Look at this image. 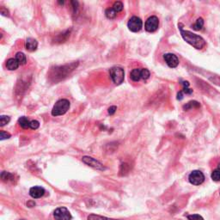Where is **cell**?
<instances>
[{
	"instance_id": "19",
	"label": "cell",
	"mask_w": 220,
	"mask_h": 220,
	"mask_svg": "<svg viewBox=\"0 0 220 220\" xmlns=\"http://www.w3.org/2000/svg\"><path fill=\"white\" fill-rule=\"evenodd\" d=\"M88 220H116V219L108 218H106V217L95 215V214H90V215L88 217Z\"/></svg>"
},
{
	"instance_id": "17",
	"label": "cell",
	"mask_w": 220,
	"mask_h": 220,
	"mask_svg": "<svg viewBox=\"0 0 220 220\" xmlns=\"http://www.w3.org/2000/svg\"><path fill=\"white\" fill-rule=\"evenodd\" d=\"M116 13H117V12H116L113 8H108V9H107V10H105L106 16H107L108 18H109V19H114V18H115Z\"/></svg>"
},
{
	"instance_id": "20",
	"label": "cell",
	"mask_w": 220,
	"mask_h": 220,
	"mask_svg": "<svg viewBox=\"0 0 220 220\" xmlns=\"http://www.w3.org/2000/svg\"><path fill=\"white\" fill-rule=\"evenodd\" d=\"M203 26H204V21L202 18H199L193 26V29L194 30H200L203 28Z\"/></svg>"
},
{
	"instance_id": "1",
	"label": "cell",
	"mask_w": 220,
	"mask_h": 220,
	"mask_svg": "<svg viewBox=\"0 0 220 220\" xmlns=\"http://www.w3.org/2000/svg\"><path fill=\"white\" fill-rule=\"evenodd\" d=\"M180 27V35L182 36V38L191 46H193L194 48L196 49H202L204 46H205V40L198 35H195L194 33H192L190 31H187V30H184L180 25L179 24Z\"/></svg>"
},
{
	"instance_id": "15",
	"label": "cell",
	"mask_w": 220,
	"mask_h": 220,
	"mask_svg": "<svg viewBox=\"0 0 220 220\" xmlns=\"http://www.w3.org/2000/svg\"><path fill=\"white\" fill-rule=\"evenodd\" d=\"M14 177L15 176H14L13 174H10L9 172H6V171H3L2 174H1V178L5 182H9V181L14 180Z\"/></svg>"
},
{
	"instance_id": "16",
	"label": "cell",
	"mask_w": 220,
	"mask_h": 220,
	"mask_svg": "<svg viewBox=\"0 0 220 220\" xmlns=\"http://www.w3.org/2000/svg\"><path fill=\"white\" fill-rule=\"evenodd\" d=\"M15 59L17 60V61L19 62L20 65H25L26 63H27V58H26V55L23 53H21V52L16 53Z\"/></svg>"
},
{
	"instance_id": "5",
	"label": "cell",
	"mask_w": 220,
	"mask_h": 220,
	"mask_svg": "<svg viewBox=\"0 0 220 220\" xmlns=\"http://www.w3.org/2000/svg\"><path fill=\"white\" fill-rule=\"evenodd\" d=\"M53 217L55 220H70L71 219V214L68 209L65 207H59L54 211Z\"/></svg>"
},
{
	"instance_id": "31",
	"label": "cell",
	"mask_w": 220,
	"mask_h": 220,
	"mask_svg": "<svg viewBox=\"0 0 220 220\" xmlns=\"http://www.w3.org/2000/svg\"><path fill=\"white\" fill-rule=\"evenodd\" d=\"M22 220H23V219H22Z\"/></svg>"
},
{
	"instance_id": "8",
	"label": "cell",
	"mask_w": 220,
	"mask_h": 220,
	"mask_svg": "<svg viewBox=\"0 0 220 220\" xmlns=\"http://www.w3.org/2000/svg\"><path fill=\"white\" fill-rule=\"evenodd\" d=\"M82 161H83V163H84L85 164H87L88 166H90V167H92V168H94V169H96V170H105V167L101 164L99 161H97L96 159H95V158H93V157L85 156H84V157L82 158Z\"/></svg>"
},
{
	"instance_id": "6",
	"label": "cell",
	"mask_w": 220,
	"mask_h": 220,
	"mask_svg": "<svg viewBox=\"0 0 220 220\" xmlns=\"http://www.w3.org/2000/svg\"><path fill=\"white\" fill-rule=\"evenodd\" d=\"M158 26H159L158 18L156 15H152V16H150L145 22V28L147 32L152 33V32H155L156 30L158 29Z\"/></svg>"
},
{
	"instance_id": "4",
	"label": "cell",
	"mask_w": 220,
	"mask_h": 220,
	"mask_svg": "<svg viewBox=\"0 0 220 220\" xmlns=\"http://www.w3.org/2000/svg\"><path fill=\"white\" fill-rule=\"evenodd\" d=\"M188 180L191 184L194 186H199L202 184L205 180V175L200 170H194L190 173L188 176Z\"/></svg>"
},
{
	"instance_id": "27",
	"label": "cell",
	"mask_w": 220,
	"mask_h": 220,
	"mask_svg": "<svg viewBox=\"0 0 220 220\" xmlns=\"http://www.w3.org/2000/svg\"><path fill=\"white\" fill-rule=\"evenodd\" d=\"M10 133L6 132L5 131H1V132H0V139L1 140L6 139H10Z\"/></svg>"
},
{
	"instance_id": "7",
	"label": "cell",
	"mask_w": 220,
	"mask_h": 220,
	"mask_svg": "<svg viewBox=\"0 0 220 220\" xmlns=\"http://www.w3.org/2000/svg\"><path fill=\"white\" fill-rule=\"evenodd\" d=\"M127 27L132 32H139L142 27H143V22L138 16H132L131 17L128 22H127Z\"/></svg>"
},
{
	"instance_id": "13",
	"label": "cell",
	"mask_w": 220,
	"mask_h": 220,
	"mask_svg": "<svg viewBox=\"0 0 220 220\" xmlns=\"http://www.w3.org/2000/svg\"><path fill=\"white\" fill-rule=\"evenodd\" d=\"M131 79L134 82H139L141 79V69H133L131 71Z\"/></svg>"
},
{
	"instance_id": "24",
	"label": "cell",
	"mask_w": 220,
	"mask_h": 220,
	"mask_svg": "<svg viewBox=\"0 0 220 220\" xmlns=\"http://www.w3.org/2000/svg\"><path fill=\"white\" fill-rule=\"evenodd\" d=\"M150 73L147 69H141V79L146 80L150 77Z\"/></svg>"
},
{
	"instance_id": "10",
	"label": "cell",
	"mask_w": 220,
	"mask_h": 220,
	"mask_svg": "<svg viewBox=\"0 0 220 220\" xmlns=\"http://www.w3.org/2000/svg\"><path fill=\"white\" fill-rule=\"evenodd\" d=\"M45 194V189L41 187H33L29 190V195L34 199H39Z\"/></svg>"
},
{
	"instance_id": "18",
	"label": "cell",
	"mask_w": 220,
	"mask_h": 220,
	"mask_svg": "<svg viewBox=\"0 0 220 220\" xmlns=\"http://www.w3.org/2000/svg\"><path fill=\"white\" fill-rule=\"evenodd\" d=\"M200 106V104L198 102V101H189L188 103H187L186 105L183 106V108L185 110H187V109H191L192 108H199Z\"/></svg>"
},
{
	"instance_id": "14",
	"label": "cell",
	"mask_w": 220,
	"mask_h": 220,
	"mask_svg": "<svg viewBox=\"0 0 220 220\" xmlns=\"http://www.w3.org/2000/svg\"><path fill=\"white\" fill-rule=\"evenodd\" d=\"M18 123H19V125H20L23 129L30 128V121L27 117H24V116L20 117L19 120H18Z\"/></svg>"
},
{
	"instance_id": "2",
	"label": "cell",
	"mask_w": 220,
	"mask_h": 220,
	"mask_svg": "<svg viewBox=\"0 0 220 220\" xmlns=\"http://www.w3.org/2000/svg\"><path fill=\"white\" fill-rule=\"evenodd\" d=\"M70 108V101L67 99H60L53 106L52 109L53 116H60L65 115V113Z\"/></svg>"
},
{
	"instance_id": "28",
	"label": "cell",
	"mask_w": 220,
	"mask_h": 220,
	"mask_svg": "<svg viewBox=\"0 0 220 220\" xmlns=\"http://www.w3.org/2000/svg\"><path fill=\"white\" fill-rule=\"evenodd\" d=\"M116 110H117V107L116 106H111L108 108V114L110 115H113L116 112Z\"/></svg>"
},
{
	"instance_id": "26",
	"label": "cell",
	"mask_w": 220,
	"mask_h": 220,
	"mask_svg": "<svg viewBox=\"0 0 220 220\" xmlns=\"http://www.w3.org/2000/svg\"><path fill=\"white\" fill-rule=\"evenodd\" d=\"M188 220H204V218L199 214H192V215L187 216Z\"/></svg>"
},
{
	"instance_id": "30",
	"label": "cell",
	"mask_w": 220,
	"mask_h": 220,
	"mask_svg": "<svg viewBox=\"0 0 220 220\" xmlns=\"http://www.w3.org/2000/svg\"><path fill=\"white\" fill-rule=\"evenodd\" d=\"M27 205H29V207H33V206H35V202H31V201H29V202H28V204H27Z\"/></svg>"
},
{
	"instance_id": "23",
	"label": "cell",
	"mask_w": 220,
	"mask_h": 220,
	"mask_svg": "<svg viewBox=\"0 0 220 220\" xmlns=\"http://www.w3.org/2000/svg\"><path fill=\"white\" fill-rule=\"evenodd\" d=\"M114 10L118 13V12H120L121 10H123V4L120 2V1H117V2H115L114 5H113V7H112Z\"/></svg>"
},
{
	"instance_id": "3",
	"label": "cell",
	"mask_w": 220,
	"mask_h": 220,
	"mask_svg": "<svg viewBox=\"0 0 220 220\" xmlns=\"http://www.w3.org/2000/svg\"><path fill=\"white\" fill-rule=\"evenodd\" d=\"M109 75L114 84L116 85H120L123 83L125 78V71L121 67H112L109 70Z\"/></svg>"
},
{
	"instance_id": "25",
	"label": "cell",
	"mask_w": 220,
	"mask_h": 220,
	"mask_svg": "<svg viewBox=\"0 0 220 220\" xmlns=\"http://www.w3.org/2000/svg\"><path fill=\"white\" fill-rule=\"evenodd\" d=\"M39 126H40V123H39V121H37V120H31L30 121V128L31 129H33V130H36V129H38L39 128Z\"/></svg>"
},
{
	"instance_id": "12",
	"label": "cell",
	"mask_w": 220,
	"mask_h": 220,
	"mask_svg": "<svg viewBox=\"0 0 220 220\" xmlns=\"http://www.w3.org/2000/svg\"><path fill=\"white\" fill-rule=\"evenodd\" d=\"M19 62L17 61L16 59H13V58H11V59H9V60H7V62H6V67H7V69L10 70H16L18 67H19Z\"/></svg>"
},
{
	"instance_id": "22",
	"label": "cell",
	"mask_w": 220,
	"mask_h": 220,
	"mask_svg": "<svg viewBox=\"0 0 220 220\" xmlns=\"http://www.w3.org/2000/svg\"><path fill=\"white\" fill-rule=\"evenodd\" d=\"M10 118L9 116H7V115H1L0 116V125L1 126H4L6 124H8L9 122H10Z\"/></svg>"
},
{
	"instance_id": "21",
	"label": "cell",
	"mask_w": 220,
	"mask_h": 220,
	"mask_svg": "<svg viewBox=\"0 0 220 220\" xmlns=\"http://www.w3.org/2000/svg\"><path fill=\"white\" fill-rule=\"evenodd\" d=\"M211 179L215 181H220V168L216 169L211 173Z\"/></svg>"
},
{
	"instance_id": "9",
	"label": "cell",
	"mask_w": 220,
	"mask_h": 220,
	"mask_svg": "<svg viewBox=\"0 0 220 220\" xmlns=\"http://www.w3.org/2000/svg\"><path fill=\"white\" fill-rule=\"evenodd\" d=\"M163 59L170 68H175L179 65V60L177 56L173 53H165L163 55Z\"/></svg>"
},
{
	"instance_id": "29",
	"label": "cell",
	"mask_w": 220,
	"mask_h": 220,
	"mask_svg": "<svg viewBox=\"0 0 220 220\" xmlns=\"http://www.w3.org/2000/svg\"><path fill=\"white\" fill-rule=\"evenodd\" d=\"M182 98H183V92L180 91V92L177 94V99H178V100H182Z\"/></svg>"
},
{
	"instance_id": "11",
	"label": "cell",
	"mask_w": 220,
	"mask_h": 220,
	"mask_svg": "<svg viewBox=\"0 0 220 220\" xmlns=\"http://www.w3.org/2000/svg\"><path fill=\"white\" fill-rule=\"evenodd\" d=\"M38 46V42L37 40L33 39V38H28L25 41L26 49L29 52H34L37 49Z\"/></svg>"
}]
</instances>
